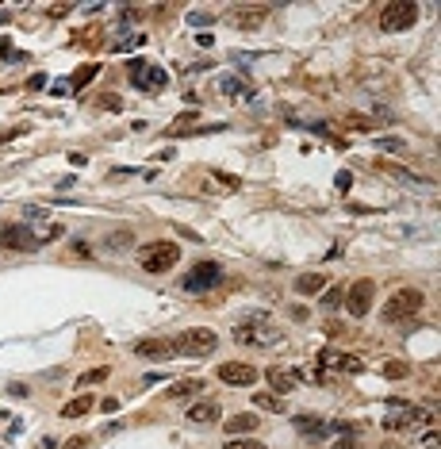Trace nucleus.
<instances>
[{
    "instance_id": "obj_31",
    "label": "nucleus",
    "mask_w": 441,
    "mask_h": 449,
    "mask_svg": "<svg viewBox=\"0 0 441 449\" xmlns=\"http://www.w3.org/2000/svg\"><path fill=\"white\" fill-rule=\"evenodd\" d=\"M62 449H89V438H84V434H77V438H69Z\"/></svg>"
},
{
    "instance_id": "obj_34",
    "label": "nucleus",
    "mask_w": 441,
    "mask_h": 449,
    "mask_svg": "<svg viewBox=\"0 0 441 449\" xmlns=\"http://www.w3.org/2000/svg\"><path fill=\"white\" fill-rule=\"evenodd\" d=\"M338 449H365V446L357 438H345V441H338Z\"/></svg>"
},
{
    "instance_id": "obj_11",
    "label": "nucleus",
    "mask_w": 441,
    "mask_h": 449,
    "mask_svg": "<svg viewBox=\"0 0 441 449\" xmlns=\"http://www.w3.org/2000/svg\"><path fill=\"white\" fill-rule=\"evenodd\" d=\"M134 353H138V358H150V361H169V358H177L173 338H142V342H134Z\"/></svg>"
},
{
    "instance_id": "obj_10",
    "label": "nucleus",
    "mask_w": 441,
    "mask_h": 449,
    "mask_svg": "<svg viewBox=\"0 0 441 449\" xmlns=\"http://www.w3.org/2000/svg\"><path fill=\"white\" fill-rule=\"evenodd\" d=\"M258 369L253 365H242V361H223L219 365V380L223 384H234V388H250V384H258Z\"/></svg>"
},
{
    "instance_id": "obj_25",
    "label": "nucleus",
    "mask_w": 441,
    "mask_h": 449,
    "mask_svg": "<svg viewBox=\"0 0 441 449\" xmlns=\"http://www.w3.org/2000/svg\"><path fill=\"white\" fill-rule=\"evenodd\" d=\"M226 449H265V441H258V438H234V441H226Z\"/></svg>"
},
{
    "instance_id": "obj_3",
    "label": "nucleus",
    "mask_w": 441,
    "mask_h": 449,
    "mask_svg": "<svg viewBox=\"0 0 441 449\" xmlns=\"http://www.w3.org/2000/svg\"><path fill=\"white\" fill-rule=\"evenodd\" d=\"M215 346H219V334L211 331V326H192V331H184V334L173 338V349L177 353H188V358H204V353H211Z\"/></svg>"
},
{
    "instance_id": "obj_17",
    "label": "nucleus",
    "mask_w": 441,
    "mask_h": 449,
    "mask_svg": "<svg viewBox=\"0 0 441 449\" xmlns=\"http://www.w3.org/2000/svg\"><path fill=\"white\" fill-rule=\"evenodd\" d=\"M326 288V273H303V276H296V292L300 296H315V292H323Z\"/></svg>"
},
{
    "instance_id": "obj_2",
    "label": "nucleus",
    "mask_w": 441,
    "mask_h": 449,
    "mask_svg": "<svg viewBox=\"0 0 441 449\" xmlns=\"http://www.w3.org/2000/svg\"><path fill=\"white\" fill-rule=\"evenodd\" d=\"M422 308H426V292L399 288V292H391L388 308H384V319H391V323H399V319H415Z\"/></svg>"
},
{
    "instance_id": "obj_33",
    "label": "nucleus",
    "mask_w": 441,
    "mask_h": 449,
    "mask_svg": "<svg viewBox=\"0 0 441 449\" xmlns=\"http://www.w3.org/2000/svg\"><path fill=\"white\" fill-rule=\"evenodd\" d=\"M380 146L384 150H403V142L399 139H380Z\"/></svg>"
},
{
    "instance_id": "obj_21",
    "label": "nucleus",
    "mask_w": 441,
    "mask_h": 449,
    "mask_svg": "<svg viewBox=\"0 0 441 449\" xmlns=\"http://www.w3.org/2000/svg\"><path fill=\"white\" fill-rule=\"evenodd\" d=\"M196 391H204V380H177V384H169V396H173V399H188V396H196Z\"/></svg>"
},
{
    "instance_id": "obj_28",
    "label": "nucleus",
    "mask_w": 441,
    "mask_h": 449,
    "mask_svg": "<svg viewBox=\"0 0 441 449\" xmlns=\"http://www.w3.org/2000/svg\"><path fill=\"white\" fill-rule=\"evenodd\" d=\"M111 246H116V249L131 246V231H119V234H111Z\"/></svg>"
},
{
    "instance_id": "obj_19",
    "label": "nucleus",
    "mask_w": 441,
    "mask_h": 449,
    "mask_svg": "<svg viewBox=\"0 0 441 449\" xmlns=\"http://www.w3.org/2000/svg\"><path fill=\"white\" fill-rule=\"evenodd\" d=\"M89 411H92V396H73L66 407H62V419H81V415H89Z\"/></svg>"
},
{
    "instance_id": "obj_5",
    "label": "nucleus",
    "mask_w": 441,
    "mask_h": 449,
    "mask_svg": "<svg viewBox=\"0 0 441 449\" xmlns=\"http://www.w3.org/2000/svg\"><path fill=\"white\" fill-rule=\"evenodd\" d=\"M415 24H418V4H411V0H395V4H384L380 8L384 31H411Z\"/></svg>"
},
{
    "instance_id": "obj_16",
    "label": "nucleus",
    "mask_w": 441,
    "mask_h": 449,
    "mask_svg": "<svg viewBox=\"0 0 441 449\" xmlns=\"http://www.w3.org/2000/svg\"><path fill=\"white\" fill-rule=\"evenodd\" d=\"M296 430L307 434V438H315V441H323L326 434H330V423L318 419V415H296Z\"/></svg>"
},
{
    "instance_id": "obj_8",
    "label": "nucleus",
    "mask_w": 441,
    "mask_h": 449,
    "mask_svg": "<svg viewBox=\"0 0 441 449\" xmlns=\"http://www.w3.org/2000/svg\"><path fill=\"white\" fill-rule=\"evenodd\" d=\"M0 246L4 249H39L35 231L24 223H0Z\"/></svg>"
},
{
    "instance_id": "obj_27",
    "label": "nucleus",
    "mask_w": 441,
    "mask_h": 449,
    "mask_svg": "<svg viewBox=\"0 0 441 449\" xmlns=\"http://www.w3.org/2000/svg\"><path fill=\"white\" fill-rule=\"evenodd\" d=\"M142 42H146V35H131V39H123L116 50H134V46H142Z\"/></svg>"
},
{
    "instance_id": "obj_26",
    "label": "nucleus",
    "mask_w": 441,
    "mask_h": 449,
    "mask_svg": "<svg viewBox=\"0 0 441 449\" xmlns=\"http://www.w3.org/2000/svg\"><path fill=\"white\" fill-rule=\"evenodd\" d=\"M341 299H345V292H341V288H330V292H323V303H326V308H341Z\"/></svg>"
},
{
    "instance_id": "obj_29",
    "label": "nucleus",
    "mask_w": 441,
    "mask_h": 449,
    "mask_svg": "<svg viewBox=\"0 0 441 449\" xmlns=\"http://www.w3.org/2000/svg\"><path fill=\"white\" fill-rule=\"evenodd\" d=\"M100 108H108V112H119V108H123V100H119V96H100Z\"/></svg>"
},
{
    "instance_id": "obj_23",
    "label": "nucleus",
    "mask_w": 441,
    "mask_h": 449,
    "mask_svg": "<svg viewBox=\"0 0 441 449\" xmlns=\"http://www.w3.org/2000/svg\"><path fill=\"white\" fill-rule=\"evenodd\" d=\"M96 73H100V66H96V62H92V66H81V69L73 73V81H69V85H84V81H92Z\"/></svg>"
},
{
    "instance_id": "obj_9",
    "label": "nucleus",
    "mask_w": 441,
    "mask_h": 449,
    "mask_svg": "<svg viewBox=\"0 0 441 449\" xmlns=\"http://www.w3.org/2000/svg\"><path fill=\"white\" fill-rule=\"evenodd\" d=\"M219 281H223V269H219L215 261H200V265L184 276V288L188 292H208V288H215Z\"/></svg>"
},
{
    "instance_id": "obj_4",
    "label": "nucleus",
    "mask_w": 441,
    "mask_h": 449,
    "mask_svg": "<svg viewBox=\"0 0 441 449\" xmlns=\"http://www.w3.org/2000/svg\"><path fill=\"white\" fill-rule=\"evenodd\" d=\"M181 261V246L177 242H150L142 249V269L146 273H169Z\"/></svg>"
},
{
    "instance_id": "obj_18",
    "label": "nucleus",
    "mask_w": 441,
    "mask_h": 449,
    "mask_svg": "<svg viewBox=\"0 0 441 449\" xmlns=\"http://www.w3.org/2000/svg\"><path fill=\"white\" fill-rule=\"evenodd\" d=\"M323 361H326V365H334L338 373H361V369H365V361L350 358V353H345V358H338V353H323Z\"/></svg>"
},
{
    "instance_id": "obj_14",
    "label": "nucleus",
    "mask_w": 441,
    "mask_h": 449,
    "mask_svg": "<svg viewBox=\"0 0 441 449\" xmlns=\"http://www.w3.org/2000/svg\"><path fill=\"white\" fill-rule=\"evenodd\" d=\"M219 415H223V411H219L215 399H200V403H192V407H188V423H192V426L219 423Z\"/></svg>"
},
{
    "instance_id": "obj_13",
    "label": "nucleus",
    "mask_w": 441,
    "mask_h": 449,
    "mask_svg": "<svg viewBox=\"0 0 441 449\" xmlns=\"http://www.w3.org/2000/svg\"><path fill=\"white\" fill-rule=\"evenodd\" d=\"M265 19H269L265 4H246V8H234V24H238L242 31H258V27H265Z\"/></svg>"
},
{
    "instance_id": "obj_6",
    "label": "nucleus",
    "mask_w": 441,
    "mask_h": 449,
    "mask_svg": "<svg viewBox=\"0 0 441 449\" xmlns=\"http://www.w3.org/2000/svg\"><path fill=\"white\" fill-rule=\"evenodd\" d=\"M372 299H376V284L365 276V281H357L350 292H345V299H341V303H345V311H350L353 319H365L368 311H372Z\"/></svg>"
},
{
    "instance_id": "obj_32",
    "label": "nucleus",
    "mask_w": 441,
    "mask_h": 449,
    "mask_svg": "<svg viewBox=\"0 0 441 449\" xmlns=\"http://www.w3.org/2000/svg\"><path fill=\"white\" fill-rule=\"evenodd\" d=\"M353 188V173H338V192H350Z\"/></svg>"
},
{
    "instance_id": "obj_1",
    "label": "nucleus",
    "mask_w": 441,
    "mask_h": 449,
    "mask_svg": "<svg viewBox=\"0 0 441 449\" xmlns=\"http://www.w3.org/2000/svg\"><path fill=\"white\" fill-rule=\"evenodd\" d=\"M234 338H238V346L265 349V346H276V342H280V331L273 326L269 315H246L238 326H234Z\"/></svg>"
},
{
    "instance_id": "obj_15",
    "label": "nucleus",
    "mask_w": 441,
    "mask_h": 449,
    "mask_svg": "<svg viewBox=\"0 0 441 449\" xmlns=\"http://www.w3.org/2000/svg\"><path fill=\"white\" fill-rule=\"evenodd\" d=\"M223 430L231 434V438H250V434L258 430V415H253V411H246V415H231Z\"/></svg>"
},
{
    "instance_id": "obj_12",
    "label": "nucleus",
    "mask_w": 441,
    "mask_h": 449,
    "mask_svg": "<svg viewBox=\"0 0 441 449\" xmlns=\"http://www.w3.org/2000/svg\"><path fill=\"white\" fill-rule=\"evenodd\" d=\"M265 380L273 384L276 396H288V391L303 380V373H300V369H280V365H273V369H265Z\"/></svg>"
},
{
    "instance_id": "obj_30",
    "label": "nucleus",
    "mask_w": 441,
    "mask_h": 449,
    "mask_svg": "<svg viewBox=\"0 0 441 449\" xmlns=\"http://www.w3.org/2000/svg\"><path fill=\"white\" fill-rule=\"evenodd\" d=\"M192 119H196V112H184V116H181V123H173V127H169V134H181V127H188Z\"/></svg>"
},
{
    "instance_id": "obj_20",
    "label": "nucleus",
    "mask_w": 441,
    "mask_h": 449,
    "mask_svg": "<svg viewBox=\"0 0 441 449\" xmlns=\"http://www.w3.org/2000/svg\"><path fill=\"white\" fill-rule=\"evenodd\" d=\"M253 403H258L261 411H273V415H284V411H288V399L276 396V391H269V396H253Z\"/></svg>"
},
{
    "instance_id": "obj_24",
    "label": "nucleus",
    "mask_w": 441,
    "mask_h": 449,
    "mask_svg": "<svg viewBox=\"0 0 441 449\" xmlns=\"http://www.w3.org/2000/svg\"><path fill=\"white\" fill-rule=\"evenodd\" d=\"M407 373H411V369L403 365V361H388V365H384V376H391V380H403Z\"/></svg>"
},
{
    "instance_id": "obj_22",
    "label": "nucleus",
    "mask_w": 441,
    "mask_h": 449,
    "mask_svg": "<svg viewBox=\"0 0 441 449\" xmlns=\"http://www.w3.org/2000/svg\"><path fill=\"white\" fill-rule=\"evenodd\" d=\"M108 376H111V369H108V365L89 369V373H81V376H77V388H92V384H104Z\"/></svg>"
},
{
    "instance_id": "obj_7",
    "label": "nucleus",
    "mask_w": 441,
    "mask_h": 449,
    "mask_svg": "<svg viewBox=\"0 0 441 449\" xmlns=\"http://www.w3.org/2000/svg\"><path fill=\"white\" fill-rule=\"evenodd\" d=\"M131 81L138 85V89H146V92H158V89H165V69H158V66H146L142 58H131Z\"/></svg>"
}]
</instances>
